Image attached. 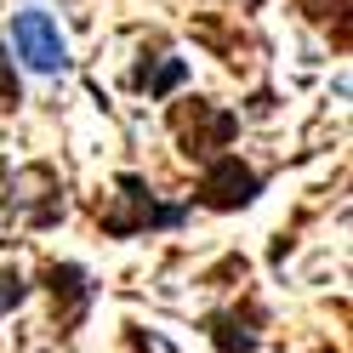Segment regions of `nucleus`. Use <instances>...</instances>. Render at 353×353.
<instances>
[{"label": "nucleus", "instance_id": "obj_1", "mask_svg": "<svg viewBox=\"0 0 353 353\" xmlns=\"http://www.w3.org/2000/svg\"><path fill=\"white\" fill-rule=\"evenodd\" d=\"M12 46H17V57L29 63V69H63V34H57V23L46 12H17L12 17Z\"/></svg>", "mask_w": 353, "mask_h": 353}, {"label": "nucleus", "instance_id": "obj_2", "mask_svg": "<svg viewBox=\"0 0 353 353\" xmlns=\"http://www.w3.org/2000/svg\"><path fill=\"white\" fill-rule=\"evenodd\" d=\"M256 188H262V176H256L251 165H239V160H216V165L205 171V183H200L205 205H216V211L251 205V200H256Z\"/></svg>", "mask_w": 353, "mask_h": 353}, {"label": "nucleus", "instance_id": "obj_3", "mask_svg": "<svg viewBox=\"0 0 353 353\" xmlns=\"http://www.w3.org/2000/svg\"><path fill=\"white\" fill-rule=\"evenodd\" d=\"M23 302V274H0V314Z\"/></svg>", "mask_w": 353, "mask_h": 353}, {"label": "nucleus", "instance_id": "obj_4", "mask_svg": "<svg viewBox=\"0 0 353 353\" xmlns=\"http://www.w3.org/2000/svg\"><path fill=\"white\" fill-rule=\"evenodd\" d=\"M0 103H17V74H12V57L0 46Z\"/></svg>", "mask_w": 353, "mask_h": 353}]
</instances>
